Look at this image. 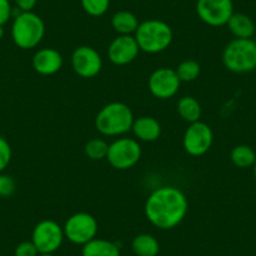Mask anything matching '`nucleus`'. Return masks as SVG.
<instances>
[{"mask_svg":"<svg viewBox=\"0 0 256 256\" xmlns=\"http://www.w3.org/2000/svg\"><path fill=\"white\" fill-rule=\"evenodd\" d=\"M110 24H112V28L114 29V32L118 33V36H132V34L136 33L140 22L138 18L132 12L120 10L113 14Z\"/></svg>","mask_w":256,"mask_h":256,"instance_id":"obj_17","label":"nucleus"},{"mask_svg":"<svg viewBox=\"0 0 256 256\" xmlns=\"http://www.w3.org/2000/svg\"><path fill=\"white\" fill-rule=\"evenodd\" d=\"M230 160L238 168H250L256 162V152L248 144H238L231 150Z\"/></svg>","mask_w":256,"mask_h":256,"instance_id":"obj_21","label":"nucleus"},{"mask_svg":"<svg viewBox=\"0 0 256 256\" xmlns=\"http://www.w3.org/2000/svg\"><path fill=\"white\" fill-rule=\"evenodd\" d=\"M38 256H56L54 254H39Z\"/></svg>","mask_w":256,"mask_h":256,"instance_id":"obj_32","label":"nucleus"},{"mask_svg":"<svg viewBox=\"0 0 256 256\" xmlns=\"http://www.w3.org/2000/svg\"><path fill=\"white\" fill-rule=\"evenodd\" d=\"M226 26L235 38L250 39L252 38L256 32V26L252 19L244 13H234Z\"/></svg>","mask_w":256,"mask_h":256,"instance_id":"obj_16","label":"nucleus"},{"mask_svg":"<svg viewBox=\"0 0 256 256\" xmlns=\"http://www.w3.org/2000/svg\"><path fill=\"white\" fill-rule=\"evenodd\" d=\"M13 156L12 146L4 137L0 136V174L6 171V167L9 166Z\"/></svg>","mask_w":256,"mask_h":256,"instance_id":"obj_25","label":"nucleus"},{"mask_svg":"<svg viewBox=\"0 0 256 256\" xmlns=\"http://www.w3.org/2000/svg\"></svg>","mask_w":256,"mask_h":256,"instance_id":"obj_33","label":"nucleus"},{"mask_svg":"<svg viewBox=\"0 0 256 256\" xmlns=\"http://www.w3.org/2000/svg\"><path fill=\"white\" fill-rule=\"evenodd\" d=\"M16 8L20 12H33L38 0H14Z\"/></svg>","mask_w":256,"mask_h":256,"instance_id":"obj_29","label":"nucleus"},{"mask_svg":"<svg viewBox=\"0 0 256 256\" xmlns=\"http://www.w3.org/2000/svg\"><path fill=\"white\" fill-rule=\"evenodd\" d=\"M131 131L134 132L137 141L154 142L161 136L162 127L156 118L142 116V117L134 118Z\"/></svg>","mask_w":256,"mask_h":256,"instance_id":"obj_15","label":"nucleus"},{"mask_svg":"<svg viewBox=\"0 0 256 256\" xmlns=\"http://www.w3.org/2000/svg\"><path fill=\"white\" fill-rule=\"evenodd\" d=\"M222 63L232 73H250L256 70V42L252 38H235L226 44Z\"/></svg>","mask_w":256,"mask_h":256,"instance_id":"obj_5","label":"nucleus"},{"mask_svg":"<svg viewBox=\"0 0 256 256\" xmlns=\"http://www.w3.org/2000/svg\"><path fill=\"white\" fill-rule=\"evenodd\" d=\"M70 64L76 74L90 80L100 73L103 68V59L93 46H80L73 50Z\"/></svg>","mask_w":256,"mask_h":256,"instance_id":"obj_11","label":"nucleus"},{"mask_svg":"<svg viewBox=\"0 0 256 256\" xmlns=\"http://www.w3.org/2000/svg\"><path fill=\"white\" fill-rule=\"evenodd\" d=\"M196 13L208 26H222L235 12L232 0H198Z\"/></svg>","mask_w":256,"mask_h":256,"instance_id":"obj_10","label":"nucleus"},{"mask_svg":"<svg viewBox=\"0 0 256 256\" xmlns=\"http://www.w3.org/2000/svg\"><path fill=\"white\" fill-rule=\"evenodd\" d=\"M46 34L44 22L33 12H20L14 16L12 26V38L18 48L28 50L40 44Z\"/></svg>","mask_w":256,"mask_h":256,"instance_id":"obj_4","label":"nucleus"},{"mask_svg":"<svg viewBox=\"0 0 256 256\" xmlns=\"http://www.w3.org/2000/svg\"><path fill=\"white\" fill-rule=\"evenodd\" d=\"M82 256H120V251L116 242L96 238L83 245Z\"/></svg>","mask_w":256,"mask_h":256,"instance_id":"obj_18","label":"nucleus"},{"mask_svg":"<svg viewBox=\"0 0 256 256\" xmlns=\"http://www.w3.org/2000/svg\"><path fill=\"white\" fill-rule=\"evenodd\" d=\"M142 156L141 144L137 140L130 137H120L108 146L106 160L116 170L126 171L138 164Z\"/></svg>","mask_w":256,"mask_h":256,"instance_id":"obj_6","label":"nucleus"},{"mask_svg":"<svg viewBox=\"0 0 256 256\" xmlns=\"http://www.w3.org/2000/svg\"><path fill=\"white\" fill-rule=\"evenodd\" d=\"M134 38L140 50L148 54H157L170 48L174 40V32L166 22L148 19L140 23Z\"/></svg>","mask_w":256,"mask_h":256,"instance_id":"obj_3","label":"nucleus"},{"mask_svg":"<svg viewBox=\"0 0 256 256\" xmlns=\"http://www.w3.org/2000/svg\"><path fill=\"white\" fill-rule=\"evenodd\" d=\"M134 116L126 103L110 102L100 108L94 120L96 130L102 136L120 137L132 130Z\"/></svg>","mask_w":256,"mask_h":256,"instance_id":"obj_2","label":"nucleus"},{"mask_svg":"<svg viewBox=\"0 0 256 256\" xmlns=\"http://www.w3.org/2000/svg\"><path fill=\"white\" fill-rule=\"evenodd\" d=\"M16 192V181L12 176L0 174V198H10Z\"/></svg>","mask_w":256,"mask_h":256,"instance_id":"obj_26","label":"nucleus"},{"mask_svg":"<svg viewBox=\"0 0 256 256\" xmlns=\"http://www.w3.org/2000/svg\"><path fill=\"white\" fill-rule=\"evenodd\" d=\"M131 248L136 256H157L160 252L158 241L150 234L137 235L132 240Z\"/></svg>","mask_w":256,"mask_h":256,"instance_id":"obj_20","label":"nucleus"},{"mask_svg":"<svg viewBox=\"0 0 256 256\" xmlns=\"http://www.w3.org/2000/svg\"><path fill=\"white\" fill-rule=\"evenodd\" d=\"M214 142V132L208 123L202 120L190 123L184 131L182 146L184 150L194 157H200L208 154Z\"/></svg>","mask_w":256,"mask_h":256,"instance_id":"obj_9","label":"nucleus"},{"mask_svg":"<svg viewBox=\"0 0 256 256\" xmlns=\"http://www.w3.org/2000/svg\"><path fill=\"white\" fill-rule=\"evenodd\" d=\"M64 230L56 221L42 220L32 232V241L39 254H54L64 241Z\"/></svg>","mask_w":256,"mask_h":256,"instance_id":"obj_8","label":"nucleus"},{"mask_svg":"<svg viewBox=\"0 0 256 256\" xmlns=\"http://www.w3.org/2000/svg\"><path fill=\"white\" fill-rule=\"evenodd\" d=\"M140 52L134 36H118L108 46L107 56L114 66H127L136 60Z\"/></svg>","mask_w":256,"mask_h":256,"instance_id":"obj_13","label":"nucleus"},{"mask_svg":"<svg viewBox=\"0 0 256 256\" xmlns=\"http://www.w3.org/2000/svg\"><path fill=\"white\" fill-rule=\"evenodd\" d=\"M39 251L33 241H23L14 250V256H38Z\"/></svg>","mask_w":256,"mask_h":256,"instance_id":"obj_27","label":"nucleus"},{"mask_svg":"<svg viewBox=\"0 0 256 256\" xmlns=\"http://www.w3.org/2000/svg\"><path fill=\"white\" fill-rule=\"evenodd\" d=\"M108 146L107 141L103 138H92L84 146V154L92 161H100V160H106L108 154Z\"/></svg>","mask_w":256,"mask_h":256,"instance_id":"obj_23","label":"nucleus"},{"mask_svg":"<svg viewBox=\"0 0 256 256\" xmlns=\"http://www.w3.org/2000/svg\"><path fill=\"white\" fill-rule=\"evenodd\" d=\"M181 80L172 68L162 67L154 70L148 78V90L154 97L158 100H168L177 94Z\"/></svg>","mask_w":256,"mask_h":256,"instance_id":"obj_12","label":"nucleus"},{"mask_svg":"<svg viewBox=\"0 0 256 256\" xmlns=\"http://www.w3.org/2000/svg\"><path fill=\"white\" fill-rule=\"evenodd\" d=\"M252 172H254V180H255V182H256V162H255V164L252 166Z\"/></svg>","mask_w":256,"mask_h":256,"instance_id":"obj_31","label":"nucleus"},{"mask_svg":"<svg viewBox=\"0 0 256 256\" xmlns=\"http://www.w3.org/2000/svg\"><path fill=\"white\" fill-rule=\"evenodd\" d=\"M64 236L76 245H86L96 238L98 232V222L93 215L88 212L73 214L63 226Z\"/></svg>","mask_w":256,"mask_h":256,"instance_id":"obj_7","label":"nucleus"},{"mask_svg":"<svg viewBox=\"0 0 256 256\" xmlns=\"http://www.w3.org/2000/svg\"><path fill=\"white\" fill-rule=\"evenodd\" d=\"M176 108L180 117L186 122L194 123L200 120L202 108L196 98L191 97V96H184V97L180 98Z\"/></svg>","mask_w":256,"mask_h":256,"instance_id":"obj_19","label":"nucleus"},{"mask_svg":"<svg viewBox=\"0 0 256 256\" xmlns=\"http://www.w3.org/2000/svg\"><path fill=\"white\" fill-rule=\"evenodd\" d=\"M110 0H80L82 8L88 16H102L107 13Z\"/></svg>","mask_w":256,"mask_h":256,"instance_id":"obj_24","label":"nucleus"},{"mask_svg":"<svg viewBox=\"0 0 256 256\" xmlns=\"http://www.w3.org/2000/svg\"><path fill=\"white\" fill-rule=\"evenodd\" d=\"M33 70L40 76H53L63 67V56L54 48H42L32 59Z\"/></svg>","mask_w":256,"mask_h":256,"instance_id":"obj_14","label":"nucleus"},{"mask_svg":"<svg viewBox=\"0 0 256 256\" xmlns=\"http://www.w3.org/2000/svg\"><path fill=\"white\" fill-rule=\"evenodd\" d=\"M13 16V6L9 0H0V26H6Z\"/></svg>","mask_w":256,"mask_h":256,"instance_id":"obj_28","label":"nucleus"},{"mask_svg":"<svg viewBox=\"0 0 256 256\" xmlns=\"http://www.w3.org/2000/svg\"><path fill=\"white\" fill-rule=\"evenodd\" d=\"M188 201L174 186H162L151 192L144 202L146 218L160 230H171L186 218Z\"/></svg>","mask_w":256,"mask_h":256,"instance_id":"obj_1","label":"nucleus"},{"mask_svg":"<svg viewBox=\"0 0 256 256\" xmlns=\"http://www.w3.org/2000/svg\"><path fill=\"white\" fill-rule=\"evenodd\" d=\"M4 34H6V30H4V26H0V40L4 38Z\"/></svg>","mask_w":256,"mask_h":256,"instance_id":"obj_30","label":"nucleus"},{"mask_svg":"<svg viewBox=\"0 0 256 256\" xmlns=\"http://www.w3.org/2000/svg\"><path fill=\"white\" fill-rule=\"evenodd\" d=\"M174 70H176V74L181 83H188L198 80L201 73V66L198 62L194 60V59H186V60H182Z\"/></svg>","mask_w":256,"mask_h":256,"instance_id":"obj_22","label":"nucleus"}]
</instances>
